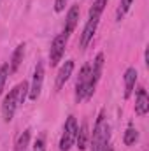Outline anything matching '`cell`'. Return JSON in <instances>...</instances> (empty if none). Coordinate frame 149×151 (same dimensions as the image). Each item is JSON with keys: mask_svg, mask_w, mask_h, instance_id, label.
Listing matches in <instances>:
<instances>
[{"mask_svg": "<svg viewBox=\"0 0 149 151\" xmlns=\"http://www.w3.org/2000/svg\"><path fill=\"white\" fill-rule=\"evenodd\" d=\"M135 83H137V69L135 67H130L125 72V99H130L132 97L133 88H135Z\"/></svg>", "mask_w": 149, "mask_h": 151, "instance_id": "cell-13", "label": "cell"}, {"mask_svg": "<svg viewBox=\"0 0 149 151\" xmlns=\"http://www.w3.org/2000/svg\"><path fill=\"white\" fill-rule=\"evenodd\" d=\"M137 139H139V132H137V128H135L133 125H128V128H126V132H125V137H123L125 144H126V146H132V144L137 142Z\"/></svg>", "mask_w": 149, "mask_h": 151, "instance_id": "cell-16", "label": "cell"}, {"mask_svg": "<svg viewBox=\"0 0 149 151\" xmlns=\"http://www.w3.org/2000/svg\"><path fill=\"white\" fill-rule=\"evenodd\" d=\"M98 21H100V18H88V21H86V25L82 28V34H81V47L82 49H86L88 44L91 42V39L95 35V32H97Z\"/></svg>", "mask_w": 149, "mask_h": 151, "instance_id": "cell-8", "label": "cell"}, {"mask_svg": "<svg viewBox=\"0 0 149 151\" xmlns=\"http://www.w3.org/2000/svg\"><path fill=\"white\" fill-rule=\"evenodd\" d=\"M90 70H91V63H84L79 70V77L75 81V102L77 104L81 100H84V93H86V86H88V79H90Z\"/></svg>", "mask_w": 149, "mask_h": 151, "instance_id": "cell-7", "label": "cell"}, {"mask_svg": "<svg viewBox=\"0 0 149 151\" xmlns=\"http://www.w3.org/2000/svg\"><path fill=\"white\" fill-rule=\"evenodd\" d=\"M67 42H69V37L65 34H58L53 39L51 47H49V63H51V67H56L62 62V58L65 55V49H67Z\"/></svg>", "mask_w": 149, "mask_h": 151, "instance_id": "cell-5", "label": "cell"}, {"mask_svg": "<svg viewBox=\"0 0 149 151\" xmlns=\"http://www.w3.org/2000/svg\"><path fill=\"white\" fill-rule=\"evenodd\" d=\"M149 111V97L144 88L137 90V99H135V113L139 116H146Z\"/></svg>", "mask_w": 149, "mask_h": 151, "instance_id": "cell-11", "label": "cell"}, {"mask_svg": "<svg viewBox=\"0 0 149 151\" xmlns=\"http://www.w3.org/2000/svg\"><path fill=\"white\" fill-rule=\"evenodd\" d=\"M132 4H133V0H121V2H119V5H117V9H116V19H117V21L123 19V16L130 11Z\"/></svg>", "mask_w": 149, "mask_h": 151, "instance_id": "cell-18", "label": "cell"}, {"mask_svg": "<svg viewBox=\"0 0 149 151\" xmlns=\"http://www.w3.org/2000/svg\"><path fill=\"white\" fill-rule=\"evenodd\" d=\"M88 137H90L88 123L84 121L81 127H77V135H75V144H77L79 150H86V146H88Z\"/></svg>", "mask_w": 149, "mask_h": 151, "instance_id": "cell-14", "label": "cell"}, {"mask_svg": "<svg viewBox=\"0 0 149 151\" xmlns=\"http://www.w3.org/2000/svg\"><path fill=\"white\" fill-rule=\"evenodd\" d=\"M7 76H9V62L4 63V65L0 67V95H2V91H4V86H5Z\"/></svg>", "mask_w": 149, "mask_h": 151, "instance_id": "cell-19", "label": "cell"}, {"mask_svg": "<svg viewBox=\"0 0 149 151\" xmlns=\"http://www.w3.org/2000/svg\"><path fill=\"white\" fill-rule=\"evenodd\" d=\"M77 119L74 116H69L65 125H63V134L60 139V151H70V148L75 144V135H77Z\"/></svg>", "mask_w": 149, "mask_h": 151, "instance_id": "cell-4", "label": "cell"}, {"mask_svg": "<svg viewBox=\"0 0 149 151\" xmlns=\"http://www.w3.org/2000/svg\"><path fill=\"white\" fill-rule=\"evenodd\" d=\"M102 151H114V148H112V144L109 142V144H105V146L102 148Z\"/></svg>", "mask_w": 149, "mask_h": 151, "instance_id": "cell-22", "label": "cell"}, {"mask_svg": "<svg viewBox=\"0 0 149 151\" xmlns=\"http://www.w3.org/2000/svg\"><path fill=\"white\" fill-rule=\"evenodd\" d=\"M28 144H30V128H27V130H23L19 134V137L16 139L14 150L16 151H27L28 150Z\"/></svg>", "mask_w": 149, "mask_h": 151, "instance_id": "cell-15", "label": "cell"}, {"mask_svg": "<svg viewBox=\"0 0 149 151\" xmlns=\"http://www.w3.org/2000/svg\"><path fill=\"white\" fill-rule=\"evenodd\" d=\"M79 14H81L79 5H72V7L69 9L67 18H65V28H63L62 34H65L67 37H70V34L75 30V27H77V23H79Z\"/></svg>", "mask_w": 149, "mask_h": 151, "instance_id": "cell-9", "label": "cell"}, {"mask_svg": "<svg viewBox=\"0 0 149 151\" xmlns=\"http://www.w3.org/2000/svg\"><path fill=\"white\" fill-rule=\"evenodd\" d=\"M72 70H74V60H67V62L62 65L58 76H56V83H54L56 90H62V88L65 86V83H67V81L70 79V76H72Z\"/></svg>", "mask_w": 149, "mask_h": 151, "instance_id": "cell-10", "label": "cell"}, {"mask_svg": "<svg viewBox=\"0 0 149 151\" xmlns=\"http://www.w3.org/2000/svg\"><path fill=\"white\" fill-rule=\"evenodd\" d=\"M34 151H46V135H39L35 139V144H34Z\"/></svg>", "mask_w": 149, "mask_h": 151, "instance_id": "cell-20", "label": "cell"}, {"mask_svg": "<svg viewBox=\"0 0 149 151\" xmlns=\"http://www.w3.org/2000/svg\"><path fill=\"white\" fill-rule=\"evenodd\" d=\"M23 56H25V42L16 46V49H14V53L11 56V62H9V74H14L19 69V65L23 62Z\"/></svg>", "mask_w": 149, "mask_h": 151, "instance_id": "cell-12", "label": "cell"}, {"mask_svg": "<svg viewBox=\"0 0 149 151\" xmlns=\"http://www.w3.org/2000/svg\"><path fill=\"white\" fill-rule=\"evenodd\" d=\"M19 107V84L14 86L4 99L2 102V116H4V121L9 123L14 114H16V109Z\"/></svg>", "mask_w": 149, "mask_h": 151, "instance_id": "cell-3", "label": "cell"}, {"mask_svg": "<svg viewBox=\"0 0 149 151\" xmlns=\"http://www.w3.org/2000/svg\"><path fill=\"white\" fill-rule=\"evenodd\" d=\"M67 2H69V0H54V11H56V12H62V11L65 9Z\"/></svg>", "mask_w": 149, "mask_h": 151, "instance_id": "cell-21", "label": "cell"}, {"mask_svg": "<svg viewBox=\"0 0 149 151\" xmlns=\"http://www.w3.org/2000/svg\"><path fill=\"white\" fill-rule=\"evenodd\" d=\"M104 70V53H98L91 63V70H90V79H88V86H86V93H84V100H90L97 90V84L102 77Z\"/></svg>", "mask_w": 149, "mask_h": 151, "instance_id": "cell-2", "label": "cell"}, {"mask_svg": "<svg viewBox=\"0 0 149 151\" xmlns=\"http://www.w3.org/2000/svg\"><path fill=\"white\" fill-rule=\"evenodd\" d=\"M42 84H44V63L42 62H37V65L34 69L32 83L28 84V99L30 100H37L39 97H40Z\"/></svg>", "mask_w": 149, "mask_h": 151, "instance_id": "cell-6", "label": "cell"}, {"mask_svg": "<svg viewBox=\"0 0 149 151\" xmlns=\"http://www.w3.org/2000/svg\"><path fill=\"white\" fill-rule=\"evenodd\" d=\"M109 0H93V5L90 9V18H100L104 9H105V4Z\"/></svg>", "mask_w": 149, "mask_h": 151, "instance_id": "cell-17", "label": "cell"}, {"mask_svg": "<svg viewBox=\"0 0 149 151\" xmlns=\"http://www.w3.org/2000/svg\"><path fill=\"white\" fill-rule=\"evenodd\" d=\"M109 142H111V125L105 118V113L100 111L97 121H95V127H93L91 142H90L91 150L90 151H102V148Z\"/></svg>", "mask_w": 149, "mask_h": 151, "instance_id": "cell-1", "label": "cell"}]
</instances>
